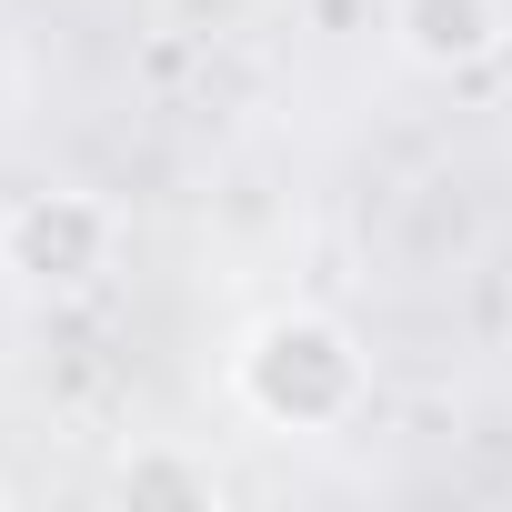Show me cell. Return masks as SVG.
Masks as SVG:
<instances>
[{
    "label": "cell",
    "mask_w": 512,
    "mask_h": 512,
    "mask_svg": "<svg viewBox=\"0 0 512 512\" xmlns=\"http://www.w3.org/2000/svg\"><path fill=\"white\" fill-rule=\"evenodd\" d=\"M231 402L262 432H342L372 402V362L332 312H272L231 352Z\"/></svg>",
    "instance_id": "obj_1"
},
{
    "label": "cell",
    "mask_w": 512,
    "mask_h": 512,
    "mask_svg": "<svg viewBox=\"0 0 512 512\" xmlns=\"http://www.w3.org/2000/svg\"><path fill=\"white\" fill-rule=\"evenodd\" d=\"M121 251V211L81 181H51V191H21L11 211H0V272H21L41 292H81L111 272Z\"/></svg>",
    "instance_id": "obj_2"
},
{
    "label": "cell",
    "mask_w": 512,
    "mask_h": 512,
    "mask_svg": "<svg viewBox=\"0 0 512 512\" xmlns=\"http://www.w3.org/2000/svg\"><path fill=\"white\" fill-rule=\"evenodd\" d=\"M502 41H512V11H502V0H392V51H402L412 71H432V81L482 71Z\"/></svg>",
    "instance_id": "obj_3"
},
{
    "label": "cell",
    "mask_w": 512,
    "mask_h": 512,
    "mask_svg": "<svg viewBox=\"0 0 512 512\" xmlns=\"http://www.w3.org/2000/svg\"><path fill=\"white\" fill-rule=\"evenodd\" d=\"M111 492L121 502H221V472L211 462H191V452H161V442H131L121 462H111Z\"/></svg>",
    "instance_id": "obj_4"
},
{
    "label": "cell",
    "mask_w": 512,
    "mask_h": 512,
    "mask_svg": "<svg viewBox=\"0 0 512 512\" xmlns=\"http://www.w3.org/2000/svg\"><path fill=\"white\" fill-rule=\"evenodd\" d=\"M312 21H322V31H342V21H352V0H312Z\"/></svg>",
    "instance_id": "obj_5"
},
{
    "label": "cell",
    "mask_w": 512,
    "mask_h": 512,
    "mask_svg": "<svg viewBox=\"0 0 512 512\" xmlns=\"http://www.w3.org/2000/svg\"><path fill=\"white\" fill-rule=\"evenodd\" d=\"M0 502H11V482H0Z\"/></svg>",
    "instance_id": "obj_6"
}]
</instances>
